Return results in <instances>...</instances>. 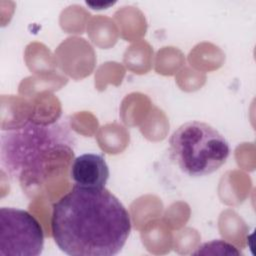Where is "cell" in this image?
<instances>
[{
  "instance_id": "2",
  "label": "cell",
  "mask_w": 256,
  "mask_h": 256,
  "mask_svg": "<svg viewBox=\"0 0 256 256\" xmlns=\"http://www.w3.org/2000/svg\"><path fill=\"white\" fill-rule=\"evenodd\" d=\"M169 146L174 162L190 177L215 172L230 155V146L225 137L201 121H190L179 126L171 135Z\"/></svg>"
},
{
  "instance_id": "3",
  "label": "cell",
  "mask_w": 256,
  "mask_h": 256,
  "mask_svg": "<svg viewBox=\"0 0 256 256\" xmlns=\"http://www.w3.org/2000/svg\"><path fill=\"white\" fill-rule=\"evenodd\" d=\"M66 133L56 126L30 124L3 133L1 139V162L13 176L22 174L24 169H32L35 159L46 150L64 147Z\"/></svg>"
},
{
  "instance_id": "4",
  "label": "cell",
  "mask_w": 256,
  "mask_h": 256,
  "mask_svg": "<svg viewBox=\"0 0 256 256\" xmlns=\"http://www.w3.org/2000/svg\"><path fill=\"white\" fill-rule=\"evenodd\" d=\"M43 248V229L32 214L12 207L0 209L1 256H37Z\"/></svg>"
},
{
  "instance_id": "1",
  "label": "cell",
  "mask_w": 256,
  "mask_h": 256,
  "mask_svg": "<svg viewBox=\"0 0 256 256\" xmlns=\"http://www.w3.org/2000/svg\"><path fill=\"white\" fill-rule=\"evenodd\" d=\"M131 231L129 212L108 189L73 186L52 207L51 232L71 256H112Z\"/></svg>"
},
{
  "instance_id": "5",
  "label": "cell",
  "mask_w": 256,
  "mask_h": 256,
  "mask_svg": "<svg viewBox=\"0 0 256 256\" xmlns=\"http://www.w3.org/2000/svg\"><path fill=\"white\" fill-rule=\"evenodd\" d=\"M109 175V167L99 154H82L73 160L70 167V178L79 187L104 188Z\"/></svg>"
}]
</instances>
